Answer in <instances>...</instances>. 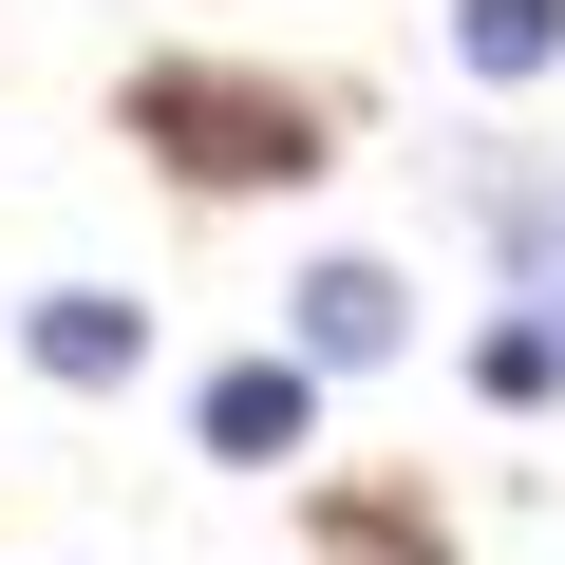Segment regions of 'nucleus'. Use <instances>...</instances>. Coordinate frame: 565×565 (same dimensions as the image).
<instances>
[{
  "label": "nucleus",
  "mask_w": 565,
  "mask_h": 565,
  "mask_svg": "<svg viewBox=\"0 0 565 565\" xmlns=\"http://www.w3.org/2000/svg\"><path fill=\"white\" fill-rule=\"evenodd\" d=\"M132 132H151L189 189H302V170H321V114L282 95V76H245V57H151V76H132Z\"/></svg>",
  "instance_id": "f257e3e1"
},
{
  "label": "nucleus",
  "mask_w": 565,
  "mask_h": 565,
  "mask_svg": "<svg viewBox=\"0 0 565 565\" xmlns=\"http://www.w3.org/2000/svg\"><path fill=\"white\" fill-rule=\"evenodd\" d=\"M20 359L76 377V396H114V377L151 359V302H114V282H39V302H20Z\"/></svg>",
  "instance_id": "f03ea898"
},
{
  "label": "nucleus",
  "mask_w": 565,
  "mask_h": 565,
  "mask_svg": "<svg viewBox=\"0 0 565 565\" xmlns=\"http://www.w3.org/2000/svg\"><path fill=\"white\" fill-rule=\"evenodd\" d=\"M302 434H321V359H226L207 377V452L226 471H282Z\"/></svg>",
  "instance_id": "7ed1b4c3"
},
{
  "label": "nucleus",
  "mask_w": 565,
  "mask_h": 565,
  "mask_svg": "<svg viewBox=\"0 0 565 565\" xmlns=\"http://www.w3.org/2000/svg\"><path fill=\"white\" fill-rule=\"evenodd\" d=\"M415 302H396V264H302V359H396Z\"/></svg>",
  "instance_id": "20e7f679"
},
{
  "label": "nucleus",
  "mask_w": 565,
  "mask_h": 565,
  "mask_svg": "<svg viewBox=\"0 0 565 565\" xmlns=\"http://www.w3.org/2000/svg\"><path fill=\"white\" fill-rule=\"evenodd\" d=\"M452 57H471L490 95H509V76H546V57H565V0H452Z\"/></svg>",
  "instance_id": "39448f33"
},
{
  "label": "nucleus",
  "mask_w": 565,
  "mask_h": 565,
  "mask_svg": "<svg viewBox=\"0 0 565 565\" xmlns=\"http://www.w3.org/2000/svg\"><path fill=\"white\" fill-rule=\"evenodd\" d=\"M490 226H509V302L565 321V189H490Z\"/></svg>",
  "instance_id": "423d86ee"
},
{
  "label": "nucleus",
  "mask_w": 565,
  "mask_h": 565,
  "mask_svg": "<svg viewBox=\"0 0 565 565\" xmlns=\"http://www.w3.org/2000/svg\"><path fill=\"white\" fill-rule=\"evenodd\" d=\"M471 377H490V396H546V377H565V321H490Z\"/></svg>",
  "instance_id": "0eeeda50"
}]
</instances>
